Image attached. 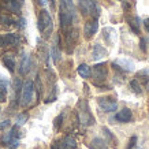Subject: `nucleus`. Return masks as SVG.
Instances as JSON below:
<instances>
[{"instance_id":"25","label":"nucleus","mask_w":149,"mask_h":149,"mask_svg":"<svg viewBox=\"0 0 149 149\" xmlns=\"http://www.w3.org/2000/svg\"><path fill=\"white\" fill-rule=\"evenodd\" d=\"M0 23H3V25H15L17 21L13 19L11 17H8V15H0Z\"/></svg>"},{"instance_id":"32","label":"nucleus","mask_w":149,"mask_h":149,"mask_svg":"<svg viewBox=\"0 0 149 149\" xmlns=\"http://www.w3.org/2000/svg\"><path fill=\"white\" fill-rule=\"evenodd\" d=\"M140 48H141V51L142 52H146V45H145V38H141V41H140Z\"/></svg>"},{"instance_id":"26","label":"nucleus","mask_w":149,"mask_h":149,"mask_svg":"<svg viewBox=\"0 0 149 149\" xmlns=\"http://www.w3.org/2000/svg\"><path fill=\"white\" fill-rule=\"evenodd\" d=\"M137 77L138 78H142L144 81H149V68H142L140 71L137 72Z\"/></svg>"},{"instance_id":"18","label":"nucleus","mask_w":149,"mask_h":149,"mask_svg":"<svg viewBox=\"0 0 149 149\" xmlns=\"http://www.w3.org/2000/svg\"><path fill=\"white\" fill-rule=\"evenodd\" d=\"M3 63L7 68H8L10 72L15 71V58H14L13 54H6L3 55Z\"/></svg>"},{"instance_id":"10","label":"nucleus","mask_w":149,"mask_h":149,"mask_svg":"<svg viewBox=\"0 0 149 149\" xmlns=\"http://www.w3.org/2000/svg\"><path fill=\"white\" fill-rule=\"evenodd\" d=\"M97 30H99V21L96 18L91 19V21H88V22L85 23V27H84V34H85L86 38H91V37H93L97 33Z\"/></svg>"},{"instance_id":"4","label":"nucleus","mask_w":149,"mask_h":149,"mask_svg":"<svg viewBox=\"0 0 149 149\" xmlns=\"http://www.w3.org/2000/svg\"><path fill=\"white\" fill-rule=\"evenodd\" d=\"M78 118H79V122L84 126H92L95 125V116L92 115L91 108L85 100H81L78 103Z\"/></svg>"},{"instance_id":"29","label":"nucleus","mask_w":149,"mask_h":149,"mask_svg":"<svg viewBox=\"0 0 149 149\" xmlns=\"http://www.w3.org/2000/svg\"><path fill=\"white\" fill-rule=\"evenodd\" d=\"M103 133H104V136L107 137V140L108 141H115V137L112 136V133H111L107 127H103Z\"/></svg>"},{"instance_id":"6","label":"nucleus","mask_w":149,"mask_h":149,"mask_svg":"<svg viewBox=\"0 0 149 149\" xmlns=\"http://www.w3.org/2000/svg\"><path fill=\"white\" fill-rule=\"evenodd\" d=\"M33 96H34V84L33 81L27 79L25 84H22V88H21V96H19L21 105L27 107L33 101Z\"/></svg>"},{"instance_id":"13","label":"nucleus","mask_w":149,"mask_h":149,"mask_svg":"<svg viewBox=\"0 0 149 149\" xmlns=\"http://www.w3.org/2000/svg\"><path fill=\"white\" fill-rule=\"evenodd\" d=\"M115 119L120 123L130 122L131 119H133V112H131L129 108H123V109H120V111H118V112L115 113Z\"/></svg>"},{"instance_id":"7","label":"nucleus","mask_w":149,"mask_h":149,"mask_svg":"<svg viewBox=\"0 0 149 149\" xmlns=\"http://www.w3.org/2000/svg\"><path fill=\"white\" fill-rule=\"evenodd\" d=\"M112 67L118 71L123 72H133L136 71V63L129 58H118L112 63Z\"/></svg>"},{"instance_id":"22","label":"nucleus","mask_w":149,"mask_h":149,"mask_svg":"<svg viewBox=\"0 0 149 149\" xmlns=\"http://www.w3.org/2000/svg\"><path fill=\"white\" fill-rule=\"evenodd\" d=\"M91 71H92L91 67L85 63H82L78 66V74H79L82 78H89L91 77Z\"/></svg>"},{"instance_id":"3","label":"nucleus","mask_w":149,"mask_h":149,"mask_svg":"<svg viewBox=\"0 0 149 149\" xmlns=\"http://www.w3.org/2000/svg\"><path fill=\"white\" fill-rule=\"evenodd\" d=\"M37 27L40 33L44 37H49L52 30H54V21H52V17L51 14L47 11V10H42L40 11V15H38V21H37Z\"/></svg>"},{"instance_id":"31","label":"nucleus","mask_w":149,"mask_h":149,"mask_svg":"<svg viewBox=\"0 0 149 149\" xmlns=\"http://www.w3.org/2000/svg\"><path fill=\"white\" fill-rule=\"evenodd\" d=\"M10 126V120L7 119V120H1L0 122V130H4V129H7V127Z\"/></svg>"},{"instance_id":"12","label":"nucleus","mask_w":149,"mask_h":149,"mask_svg":"<svg viewBox=\"0 0 149 149\" xmlns=\"http://www.w3.org/2000/svg\"><path fill=\"white\" fill-rule=\"evenodd\" d=\"M108 56V51L105 49L103 45H100V44H95L93 45V52H92V59L96 60V62H99L101 59H105Z\"/></svg>"},{"instance_id":"19","label":"nucleus","mask_w":149,"mask_h":149,"mask_svg":"<svg viewBox=\"0 0 149 149\" xmlns=\"http://www.w3.org/2000/svg\"><path fill=\"white\" fill-rule=\"evenodd\" d=\"M89 148L91 149H109L108 145H107V141L103 140V138H100V137H96V138H93V140L91 141Z\"/></svg>"},{"instance_id":"5","label":"nucleus","mask_w":149,"mask_h":149,"mask_svg":"<svg viewBox=\"0 0 149 149\" xmlns=\"http://www.w3.org/2000/svg\"><path fill=\"white\" fill-rule=\"evenodd\" d=\"M78 8L82 13V15H89L95 17L96 19L100 15V8L96 4L95 0H78Z\"/></svg>"},{"instance_id":"17","label":"nucleus","mask_w":149,"mask_h":149,"mask_svg":"<svg viewBox=\"0 0 149 149\" xmlns=\"http://www.w3.org/2000/svg\"><path fill=\"white\" fill-rule=\"evenodd\" d=\"M6 7L13 11V13H19L21 11V7L23 4V0H4Z\"/></svg>"},{"instance_id":"16","label":"nucleus","mask_w":149,"mask_h":149,"mask_svg":"<svg viewBox=\"0 0 149 149\" xmlns=\"http://www.w3.org/2000/svg\"><path fill=\"white\" fill-rule=\"evenodd\" d=\"M77 40H78V30L77 29H71V30L66 32V45L72 48L74 44L77 42Z\"/></svg>"},{"instance_id":"24","label":"nucleus","mask_w":149,"mask_h":149,"mask_svg":"<svg viewBox=\"0 0 149 149\" xmlns=\"http://www.w3.org/2000/svg\"><path fill=\"white\" fill-rule=\"evenodd\" d=\"M130 88H131V91L134 92L136 95H141L142 93V89H141V85L137 82V79H133V81L130 82Z\"/></svg>"},{"instance_id":"15","label":"nucleus","mask_w":149,"mask_h":149,"mask_svg":"<svg viewBox=\"0 0 149 149\" xmlns=\"http://www.w3.org/2000/svg\"><path fill=\"white\" fill-rule=\"evenodd\" d=\"M30 66H32V60H30V56L29 55H25L21 62V67H19V74L21 75H26L27 72L30 71Z\"/></svg>"},{"instance_id":"30","label":"nucleus","mask_w":149,"mask_h":149,"mask_svg":"<svg viewBox=\"0 0 149 149\" xmlns=\"http://www.w3.org/2000/svg\"><path fill=\"white\" fill-rule=\"evenodd\" d=\"M137 144V136H133L130 138V142H129V146H127V149H133V146Z\"/></svg>"},{"instance_id":"27","label":"nucleus","mask_w":149,"mask_h":149,"mask_svg":"<svg viewBox=\"0 0 149 149\" xmlns=\"http://www.w3.org/2000/svg\"><path fill=\"white\" fill-rule=\"evenodd\" d=\"M7 100V86L0 85V103H4Z\"/></svg>"},{"instance_id":"21","label":"nucleus","mask_w":149,"mask_h":149,"mask_svg":"<svg viewBox=\"0 0 149 149\" xmlns=\"http://www.w3.org/2000/svg\"><path fill=\"white\" fill-rule=\"evenodd\" d=\"M52 59H54V63L58 64L60 60V49H59V37H56L55 44L52 47Z\"/></svg>"},{"instance_id":"33","label":"nucleus","mask_w":149,"mask_h":149,"mask_svg":"<svg viewBox=\"0 0 149 149\" xmlns=\"http://www.w3.org/2000/svg\"><path fill=\"white\" fill-rule=\"evenodd\" d=\"M144 25H145V27H146V30L149 32V18H148V19H145V21H144Z\"/></svg>"},{"instance_id":"14","label":"nucleus","mask_w":149,"mask_h":149,"mask_svg":"<svg viewBox=\"0 0 149 149\" xmlns=\"http://www.w3.org/2000/svg\"><path fill=\"white\" fill-rule=\"evenodd\" d=\"M103 37L108 44H113L115 40H116V30H115L113 27H104Z\"/></svg>"},{"instance_id":"28","label":"nucleus","mask_w":149,"mask_h":149,"mask_svg":"<svg viewBox=\"0 0 149 149\" xmlns=\"http://www.w3.org/2000/svg\"><path fill=\"white\" fill-rule=\"evenodd\" d=\"M62 120H63V113H60V115L55 119V130H56V131L59 130V127L62 126V123H63Z\"/></svg>"},{"instance_id":"9","label":"nucleus","mask_w":149,"mask_h":149,"mask_svg":"<svg viewBox=\"0 0 149 149\" xmlns=\"http://www.w3.org/2000/svg\"><path fill=\"white\" fill-rule=\"evenodd\" d=\"M21 42V37L15 33H6V34H0V48L8 45H18Z\"/></svg>"},{"instance_id":"34","label":"nucleus","mask_w":149,"mask_h":149,"mask_svg":"<svg viewBox=\"0 0 149 149\" xmlns=\"http://www.w3.org/2000/svg\"><path fill=\"white\" fill-rule=\"evenodd\" d=\"M38 1H40V4H41V6H45L47 3H48V0H38Z\"/></svg>"},{"instance_id":"8","label":"nucleus","mask_w":149,"mask_h":149,"mask_svg":"<svg viewBox=\"0 0 149 149\" xmlns=\"http://www.w3.org/2000/svg\"><path fill=\"white\" fill-rule=\"evenodd\" d=\"M97 104L104 112H115L118 108V101L112 97H100Z\"/></svg>"},{"instance_id":"2","label":"nucleus","mask_w":149,"mask_h":149,"mask_svg":"<svg viewBox=\"0 0 149 149\" xmlns=\"http://www.w3.org/2000/svg\"><path fill=\"white\" fill-rule=\"evenodd\" d=\"M21 131H19V126H15L8 131V133H6L3 136L0 137V144L7 146L10 149H17L19 146V141H21Z\"/></svg>"},{"instance_id":"20","label":"nucleus","mask_w":149,"mask_h":149,"mask_svg":"<svg viewBox=\"0 0 149 149\" xmlns=\"http://www.w3.org/2000/svg\"><path fill=\"white\" fill-rule=\"evenodd\" d=\"M127 22H129V26H130V29L133 30L134 33H137V34H140V25H141V21L138 17H129L127 18Z\"/></svg>"},{"instance_id":"23","label":"nucleus","mask_w":149,"mask_h":149,"mask_svg":"<svg viewBox=\"0 0 149 149\" xmlns=\"http://www.w3.org/2000/svg\"><path fill=\"white\" fill-rule=\"evenodd\" d=\"M27 119H29V115H27L26 112L25 113H19L18 116H17V119H15V125H17V126H23V125H25V123L27 122Z\"/></svg>"},{"instance_id":"1","label":"nucleus","mask_w":149,"mask_h":149,"mask_svg":"<svg viewBox=\"0 0 149 149\" xmlns=\"http://www.w3.org/2000/svg\"><path fill=\"white\" fill-rule=\"evenodd\" d=\"M74 19H75V7L72 4V0H60V8H59L60 27L66 32L72 25Z\"/></svg>"},{"instance_id":"11","label":"nucleus","mask_w":149,"mask_h":149,"mask_svg":"<svg viewBox=\"0 0 149 149\" xmlns=\"http://www.w3.org/2000/svg\"><path fill=\"white\" fill-rule=\"evenodd\" d=\"M91 74H93V78L97 81H104L107 77V68H105V63H99L93 66V71H91ZM95 82V84H96Z\"/></svg>"}]
</instances>
